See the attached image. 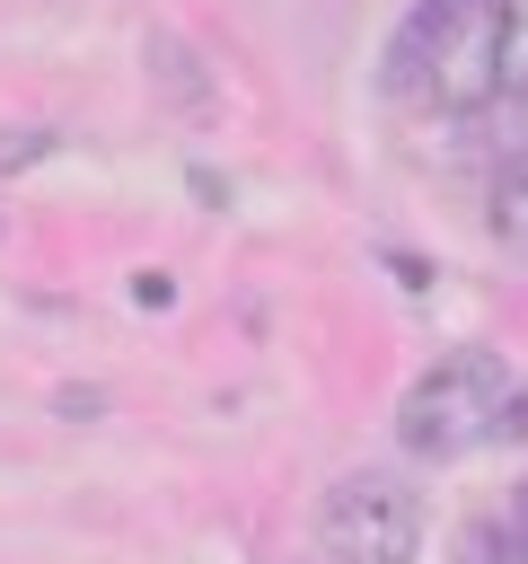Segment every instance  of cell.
Wrapping results in <instances>:
<instances>
[{"mask_svg":"<svg viewBox=\"0 0 528 564\" xmlns=\"http://www.w3.org/2000/svg\"><path fill=\"white\" fill-rule=\"evenodd\" d=\"M387 88L475 115L502 88V0H414L387 35Z\"/></svg>","mask_w":528,"mask_h":564,"instance_id":"cell-1","label":"cell"},{"mask_svg":"<svg viewBox=\"0 0 528 564\" xmlns=\"http://www.w3.org/2000/svg\"><path fill=\"white\" fill-rule=\"evenodd\" d=\"M484 238H493L510 264H528V167H502V176L484 185Z\"/></svg>","mask_w":528,"mask_h":564,"instance_id":"cell-4","label":"cell"},{"mask_svg":"<svg viewBox=\"0 0 528 564\" xmlns=\"http://www.w3.org/2000/svg\"><path fill=\"white\" fill-rule=\"evenodd\" d=\"M510 529H519V538H528V485H519V494H510Z\"/></svg>","mask_w":528,"mask_h":564,"instance_id":"cell-7","label":"cell"},{"mask_svg":"<svg viewBox=\"0 0 528 564\" xmlns=\"http://www.w3.org/2000/svg\"><path fill=\"white\" fill-rule=\"evenodd\" d=\"M502 88L528 97V0H502Z\"/></svg>","mask_w":528,"mask_h":564,"instance_id":"cell-6","label":"cell"},{"mask_svg":"<svg viewBox=\"0 0 528 564\" xmlns=\"http://www.w3.org/2000/svg\"><path fill=\"white\" fill-rule=\"evenodd\" d=\"M422 538H431V511L396 467H352L317 502L326 564H422Z\"/></svg>","mask_w":528,"mask_h":564,"instance_id":"cell-3","label":"cell"},{"mask_svg":"<svg viewBox=\"0 0 528 564\" xmlns=\"http://www.w3.org/2000/svg\"><path fill=\"white\" fill-rule=\"evenodd\" d=\"M458 564H528V538H519L510 520H475V529L458 538Z\"/></svg>","mask_w":528,"mask_h":564,"instance_id":"cell-5","label":"cell"},{"mask_svg":"<svg viewBox=\"0 0 528 564\" xmlns=\"http://www.w3.org/2000/svg\"><path fill=\"white\" fill-rule=\"evenodd\" d=\"M510 405H519L510 361H502V352H484V344H458V352H440V361L396 397V449H405V458H422V467H449V458H466V449L502 441Z\"/></svg>","mask_w":528,"mask_h":564,"instance_id":"cell-2","label":"cell"}]
</instances>
